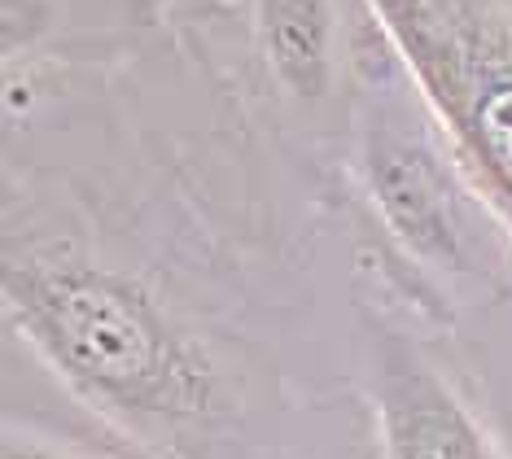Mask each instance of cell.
<instances>
[{
	"label": "cell",
	"mask_w": 512,
	"mask_h": 459,
	"mask_svg": "<svg viewBox=\"0 0 512 459\" xmlns=\"http://www.w3.org/2000/svg\"><path fill=\"white\" fill-rule=\"evenodd\" d=\"M5 315L71 390L132 433H184L219 411L206 346L136 272L71 241L5 250Z\"/></svg>",
	"instance_id": "cell-1"
},
{
	"label": "cell",
	"mask_w": 512,
	"mask_h": 459,
	"mask_svg": "<svg viewBox=\"0 0 512 459\" xmlns=\"http://www.w3.org/2000/svg\"><path fill=\"white\" fill-rule=\"evenodd\" d=\"M482 206L512 237V5L364 0Z\"/></svg>",
	"instance_id": "cell-2"
},
{
	"label": "cell",
	"mask_w": 512,
	"mask_h": 459,
	"mask_svg": "<svg viewBox=\"0 0 512 459\" xmlns=\"http://www.w3.org/2000/svg\"><path fill=\"white\" fill-rule=\"evenodd\" d=\"M390 84L359 97V175L386 232L412 258L438 272H473L482 197L460 171L434 114L416 97H390Z\"/></svg>",
	"instance_id": "cell-3"
},
{
	"label": "cell",
	"mask_w": 512,
	"mask_h": 459,
	"mask_svg": "<svg viewBox=\"0 0 512 459\" xmlns=\"http://www.w3.org/2000/svg\"><path fill=\"white\" fill-rule=\"evenodd\" d=\"M377 433L386 459H499L460 394L416 355H399L381 368Z\"/></svg>",
	"instance_id": "cell-4"
},
{
	"label": "cell",
	"mask_w": 512,
	"mask_h": 459,
	"mask_svg": "<svg viewBox=\"0 0 512 459\" xmlns=\"http://www.w3.org/2000/svg\"><path fill=\"white\" fill-rule=\"evenodd\" d=\"M254 53L272 84L316 105L342 75V0H250Z\"/></svg>",
	"instance_id": "cell-5"
},
{
	"label": "cell",
	"mask_w": 512,
	"mask_h": 459,
	"mask_svg": "<svg viewBox=\"0 0 512 459\" xmlns=\"http://www.w3.org/2000/svg\"><path fill=\"white\" fill-rule=\"evenodd\" d=\"M0 459H75V455L53 451V446H44L40 438H14V433H9V438H5V451H0Z\"/></svg>",
	"instance_id": "cell-6"
}]
</instances>
